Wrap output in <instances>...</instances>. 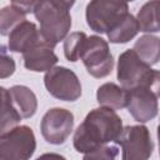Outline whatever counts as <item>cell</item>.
<instances>
[{
  "instance_id": "cell-1",
  "label": "cell",
  "mask_w": 160,
  "mask_h": 160,
  "mask_svg": "<svg viewBox=\"0 0 160 160\" xmlns=\"http://www.w3.org/2000/svg\"><path fill=\"white\" fill-rule=\"evenodd\" d=\"M122 130V120L108 106L92 109L75 130L72 144L78 152L89 154L100 146L115 142Z\"/></svg>"
},
{
  "instance_id": "cell-2",
  "label": "cell",
  "mask_w": 160,
  "mask_h": 160,
  "mask_svg": "<svg viewBox=\"0 0 160 160\" xmlns=\"http://www.w3.org/2000/svg\"><path fill=\"white\" fill-rule=\"evenodd\" d=\"M75 0H40L34 15L40 24V36L51 45H56L69 34L71 28L70 9Z\"/></svg>"
},
{
  "instance_id": "cell-3",
  "label": "cell",
  "mask_w": 160,
  "mask_h": 160,
  "mask_svg": "<svg viewBox=\"0 0 160 160\" xmlns=\"http://www.w3.org/2000/svg\"><path fill=\"white\" fill-rule=\"evenodd\" d=\"M116 78L120 85L126 90L138 86L159 89V71L144 62L132 49H128L119 55Z\"/></svg>"
},
{
  "instance_id": "cell-4",
  "label": "cell",
  "mask_w": 160,
  "mask_h": 160,
  "mask_svg": "<svg viewBox=\"0 0 160 160\" xmlns=\"http://www.w3.org/2000/svg\"><path fill=\"white\" fill-rule=\"evenodd\" d=\"M134 0H90L85 18L88 26L99 34H106L129 12V2Z\"/></svg>"
},
{
  "instance_id": "cell-5",
  "label": "cell",
  "mask_w": 160,
  "mask_h": 160,
  "mask_svg": "<svg viewBox=\"0 0 160 160\" xmlns=\"http://www.w3.org/2000/svg\"><path fill=\"white\" fill-rule=\"evenodd\" d=\"M80 59L86 71L96 79L110 75L114 69V58L110 52L109 44L98 35L86 36Z\"/></svg>"
},
{
  "instance_id": "cell-6",
  "label": "cell",
  "mask_w": 160,
  "mask_h": 160,
  "mask_svg": "<svg viewBox=\"0 0 160 160\" xmlns=\"http://www.w3.org/2000/svg\"><path fill=\"white\" fill-rule=\"evenodd\" d=\"M35 150V134L28 125H18L0 136V160H26Z\"/></svg>"
},
{
  "instance_id": "cell-7",
  "label": "cell",
  "mask_w": 160,
  "mask_h": 160,
  "mask_svg": "<svg viewBox=\"0 0 160 160\" xmlns=\"http://www.w3.org/2000/svg\"><path fill=\"white\" fill-rule=\"evenodd\" d=\"M115 142L121 148L122 160H146L154 150V141L145 125L122 126Z\"/></svg>"
},
{
  "instance_id": "cell-8",
  "label": "cell",
  "mask_w": 160,
  "mask_h": 160,
  "mask_svg": "<svg viewBox=\"0 0 160 160\" xmlns=\"http://www.w3.org/2000/svg\"><path fill=\"white\" fill-rule=\"evenodd\" d=\"M44 85L51 96L62 101H76L81 96L78 75L65 66H52L45 71Z\"/></svg>"
},
{
  "instance_id": "cell-9",
  "label": "cell",
  "mask_w": 160,
  "mask_h": 160,
  "mask_svg": "<svg viewBox=\"0 0 160 160\" xmlns=\"http://www.w3.org/2000/svg\"><path fill=\"white\" fill-rule=\"evenodd\" d=\"M74 129V115L70 110L52 108L48 110L40 122V130L44 140L52 145H60L66 141Z\"/></svg>"
},
{
  "instance_id": "cell-10",
  "label": "cell",
  "mask_w": 160,
  "mask_h": 160,
  "mask_svg": "<svg viewBox=\"0 0 160 160\" xmlns=\"http://www.w3.org/2000/svg\"><path fill=\"white\" fill-rule=\"evenodd\" d=\"M159 89L138 86L128 90L126 109L138 122H148L156 118L159 111Z\"/></svg>"
},
{
  "instance_id": "cell-11",
  "label": "cell",
  "mask_w": 160,
  "mask_h": 160,
  "mask_svg": "<svg viewBox=\"0 0 160 160\" xmlns=\"http://www.w3.org/2000/svg\"><path fill=\"white\" fill-rule=\"evenodd\" d=\"M54 48V45L49 44L42 38H40L36 44H34L30 49L22 52L24 66L34 72L48 71L59 61Z\"/></svg>"
},
{
  "instance_id": "cell-12",
  "label": "cell",
  "mask_w": 160,
  "mask_h": 160,
  "mask_svg": "<svg viewBox=\"0 0 160 160\" xmlns=\"http://www.w3.org/2000/svg\"><path fill=\"white\" fill-rule=\"evenodd\" d=\"M8 49L12 52H24L40 40V32L36 25L26 19L19 22L8 35Z\"/></svg>"
},
{
  "instance_id": "cell-13",
  "label": "cell",
  "mask_w": 160,
  "mask_h": 160,
  "mask_svg": "<svg viewBox=\"0 0 160 160\" xmlns=\"http://www.w3.org/2000/svg\"><path fill=\"white\" fill-rule=\"evenodd\" d=\"M11 102L22 119L32 118L38 110V99L34 91L25 85H14L9 89Z\"/></svg>"
},
{
  "instance_id": "cell-14",
  "label": "cell",
  "mask_w": 160,
  "mask_h": 160,
  "mask_svg": "<svg viewBox=\"0 0 160 160\" xmlns=\"http://www.w3.org/2000/svg\"><path fill=\"white\" fill-rule=\"evenodd\" d=\"M96 100L100 106H108L114 110L126 108L128 90L114 82H105L98 88Z\"/></svg>"
},
{
  "instance_id": "cell-15",
  "label": "cell",
  "mask_w": 160,
  "mask_h": 160,
  "mask_svg": "<svg viewBox=\"0 0 160 160\" xmlns=\"http://www.w3.org/2000/svg\"><path fill=\"white\" fill-rule=\"evenodd\" d=\"M139 24L136 18L128 12L119 22H116L108 32V39L112 44H125L132 40L139 32Z\"/></svg>"
},
{
  "instance_id": "cell-16",
  "label": "cell",
  "mask_w": 160,
  "mask_h": 160,
  "mask_svg": "<svg viewBox=\"0 0 160 160\" xmlns=\"http://www.w3.org/2000/svg\"><path fill=\"white\" fill-rule=\"evenodd\" d=\"M21 116L11 102L9 90L0 86V136L18 126Z\"/></svg>"
},
{
  "instance_id": "cell-17",
  "label": "cell",
  "mask_w": 160,
  "mask_h": 160,
  "mask_svg": "<svg viewBox=\"0 0 160 160\" xmlns=\"http://www.w3.org/2000/svg\"><path fill=\"white\" fill-rule=\"evenodd\" d=\"M132 50L148 65H155L160 59V39L155 35H142L135 44Z\"/></svg>"
},
{
  "instance_id": "cell-18",
  "label": "cell",
  "mask_w": 160,
  "mask_h": 160,
  "mask_svg": "<svg viewBox=\"0 0 160 160\" xmlns=\"http://www.w3.org/2000/svg\"><path fill=\"white\" fill-rule=\"evenodd\" d=\"M159 0H150L145 2L136 15V21L139 24V30L142 32H159V20H158Z\"/></svg>"
},
{
  "instance_id": "cell-19",
  "label": "cell",
  "mask_w": 160,
  "mask_h": 160,
  "mask_svg": "<svg viewBox=\"0 0 160 160\" xmlns=\"http://www.w3.org/2000/svg\"><path fill=\"white\" fill-rule=\"evenodd\" d=\"M26 19V14L20 11L12 5L4 6L0 9V35L8 36L10 31L22 20Z\"/></svg>"
},
{
  "instance_id": "cell-20",
  "label": "cell",
  "mask_w": 160,
  "mask_h": 160,
  "mask_svg": "<svg viewBox=\"0 0 160 160\" xmlns=\"http://www.w3.org/2000/svg\"><path fill=\"white\" fill-rule=\"evenodd\" d=\"M86 40V34L84 31H74L68 34L64 39V55L68 61L75 62L80 59V54Z\"/></svg>"
},
{
  "instance_id": "cell-21",
  "label": "cell",
  "mask_w": 160,
  "mask_h": 160,
  "mask_svg": "<svg viewBox=\"0 0 160 160\" xmlns=\"http://www.w3.org/2000/svg\"><path fill=\"white\" fill-rule=\"evenodd\" d=\"M8 48L2 44H0V79H8L10 78L16 69L15 60L10 54L8 52Z\"/></svg>"
},
{
  "instance_id": "cell-22",
  "label": "cell",
  "mask_w": 160,
  "mask_h": 160,
  "mask_svg": "<svg viewBox=\"0 0 160 160\" xmlns=\"http://www.w3.org/2000/svg\"><path fill=\"white\" fill-rule=\"evenodd\" d=\"M119 154V149L118 146L115 145H109V144H105L102 146H100L99 149L89 152V154H85L84 155V159L86 160H92V159H108V160H111V159H115Z\"/></svg>"
},
{
  "instance_id": "cell-23",
  "label": "cell",
  "mask_w": 160,
  "mask_h": 160,
  "mask_svg": "<svg viewBox=\"0 0 160 160\" xmlns=\"http://www.w3.org/2000/svg\"><path fill=\"white\" fill-rule=\"evenodd\" d=\"M40 2V0H11V5L22 11L24 14L34 12L36 5Z\"/></svg>"
}]
</instances>
